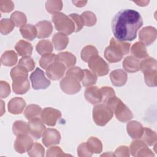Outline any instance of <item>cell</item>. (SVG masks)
Wrapping results in <instances>:
<instances>
[{
	"mask_svg": "<svg viewBox=\"0 0 157 157\" xmlns=\"http://www.w3.org/2000/svg\"><path fill=\"white\" fill-rule=\"evenodd\" d=\"M18 65L26 69L28 71H33L35 67V62L30 56L22 57L18 61Z\"/></svg>",
	"mask_w": 157,
	"mask_h": 157,
	"instance_id": "44",
	"label": "cell"
},
{
	"mask_svg": "<svg viewBox=\"0 0 157 157\" xmlns=\"http://www.w3.org/2000/svg\"><path fill=\"white\" fill-rule=\"evenodd\" d=\"M56 61V55L53 53H47L42 55L39 59V64L43 69H46L50 64Z\"/></svg>",
	"mask_w": 157,
	"mask_h": 157,
	"instance_id": "39",
	"label": "cell"
},
{
	"mask_svg": "<svg viewBox=\"0 0 157 157\" xmlns=\"http://www.w3.org/2000/svg\"><path fill=\"white\" fill-rule=\"evenodd\" d=\"M115 156H129V148L126 146L123 145L120 146L117 148L115 151Z\"/></svg>",
	"mask_w": 157,
	"mask_h": 157,
	"instance_id": "52",
	"label": "cell"
},
{
	"mask_svg": "<svg viewBox=\"0 0 157 157\" xmlns=\"http://www.w3.org/2000/svg\"><path fill=\"white\" fill-rule=\"evenodd\" d=\"M66 76L72 77L78 81H82L84 76L83 70L81 69L80 67L75 66L71 67L67 69L66 73Z\"/></svg>",
	"mask_w": 157,
	"mask_h": 157,
	"instance_id": "42",
	"label": "cell"
},
{
	"mask_svg": "<svg viewBox=\"0 0 157 157\" xmlns=\"http://www.w3.org/2000/svg\"><path fill=\"white\" fill-rule=\"evenodd\" d=\"M140 69L143 73L157 71L156 60L151 57H147L140 62Z\"/></svg>",
	"mask_w": 157,
	"mask_h": 157,
	"instance_id": "27",
	"label": "cell"
},
{
	"mask_svg": "<svg viewBox=\"0 0 157 157\" xmlns=\"http://www.w3.org/2000/svg\"><path fill=\"white\" fill-rule=\"evenodd\" d=\"M130 44L111 38L110 45L104 50V57L109 63H117L129 53Z\"/></svg>",
	"mask_w": 157,
	"mask_h": 157,
	"instance_id": "3",
	"label": "cell"
},
{
	"mask_svg": "<svg viewBox=\"0 0 157 157\" xmlns=\"http://www.w3.org/2000/svg\"><path fill=\"white\" fill-rule=\"evenodd\" d=\"M42 109L36 104H30L28 105L24 112V115L28 120L39 118V116L41 115Z\"/></svg>",
	"mask_w": 157,
	"mask_h": 157,
	"instance_id": "30",
	"label": "cell"
},
{
	"mask_svg": "<svg viewBox=\"0 0 157 157\" xmlns=\"http://www.w3.org/2000/svg\"><path fill=\"white\" fill-rule=\"evenodd\" d=\"M41 118L43 122L49 126H54L58 119L61 117L59 110L52 108L46 107L42 111Z\"/></svg>",
	"mask_w": 157,
	"mask_h": 157,
	"instance_id": "11",
	"label": "cell"
},
{
	"mask_svg": "<svg viewBox=\"0 0 157 157\" xmlns=\"http://www.w3.org/2000/svg\"><path fill=\"white\" fill-rule=\"evenodd\" d=\"M44 148L40 144L37 142L33 144L28 151V155L31 157H42L44 156Z\"/></svg>",
	"mask_w": 157,
	"mask_h": 157,
	"instance_id": "41",
	"label": "cell"
},
{
	"mask_svg": "<svg viewBox=\"0 0 157 157\" xmlns=\"http://www.w3.org/2000/svg\"><path fill=\"white\" fill-rule=\"evenodd\" d=\"M123 67L126 72L134 73L140 70V61L132 56H128L123 61Z\"/></svg>",
	"mask_w": 157,
	"mask_h": 157,
	"instance_id": "22",
	"label": "cell"
},
{
	"mask_svg": "<svg viewBox=\"0 0 157 157\" xmlns=\"http://www.w3.org/2000/svg\"><path fill=\"white\" fill-rule=\"evenodd\" d=\"M129 152L133 156H154L155 154L142 140H134L129 146Z\"/></svg>",
	"mask_w": 157,
	"mask_h": 157,
	"instance_id": "9",
	"label": "cell"
},
{
	"mask_svg": "<svg viewBox=\"0 0 157 157\" xmlns=\"http://www.w3.org/2000/svg\"><path fill=\"white\" fill-rule=\"evenodd\" d=\"M126 130L129 136L133 139H140L144 132L143 126L137 121H131L128 123Z\"/></svg>",
	"mask_w": 157,
	"mask_h": 157,
	"instance_id": "18",
	"label": "cell"
},
{
	"mask_svg": "<svg viewBox=\"0 0 157 157\" xmlns=\"http://www.w3.org/2000/svg\"><path fill=\"white\" fill-rule=\"evenodd\" d=\"M36 27L37 31V37L39 39H44L49 37L53 31L52 25L49 21L43 20L39 21L36 23Z\"/></svg>",
	"mask_w": 157,
	"mask_h": 157,
	"instance_id": "19",
	"label": "cell"
},
{
	"mask_svg": "<svg viewBox=\"0 0 157 157\" xmlns=\"http://www.w3.org/2000/svg\"><path fill=\"white\" fill-rule=\"evenodd\" d=\"M101 93L102 101L101 102L106 104L107 102L112 98L115 96V93L114 90L110 86H103L100 88Z\"/></svg>",
	"mask_w": 157,
	"mask_h": 157,
	"instance_id": "43",
	"label": "cell"
},
{
	"mask_svg": "<svg viewBox=\"0 0 157 157\" xmlns=\"http://www.w3.org/2000/svg\"><path fill=\"white\" fill-rule=\"evenodd\" d=\"M52 21L53 22L55 28L59 32L70 35L75 32V25L69 17L63 13L58 12L53 14L52 16Z\"/></svg>",
	"mask_w": 157,
	"mask_h": 157,
	"instance_id": "5",
	"label": "cell"
},
{
	"mask_svg": "<svg viewBox=\"0 0 157 157\" xmlns=\"http://www.w3.org/2000/svg\"><path fill=\"white\" fill-rule=\"evenodd\" d=\"M20 32L23 38L28 40H33L37 36L36 27L31 24H27L20 28Z\"/></svg>",
	"mask_w": 157,
	"mask_h": 157,
	"instance_id": "28",
	"label": "cell"
},
{
	"mask_svg": "<svg viewBox=\"0 0 157 157\" xmlns=\"http://www.w3.org/2000/svg\"><path fill=\"white\" fill-rule=\"evenodd\" d=\"M77 155L80 157L85 156H91L93 153H91L87 148L86 142L80 144L77 148Z\"/></svg>",
	"mask_w": 157,
	"mask_h": 157,
	"instance_id": "51",
	"label": "cell"
},
{
	"mask_svg": "<svg viewBox=\"0 0 157 157\" xmlns=\"http://www.w3.org/2000/svg\"><path fill=\"white\" fill-rule=\"evenodd\" d=\"M66 68L63 64L56 61L45 69L46 74L49 78L53 80H58L64 75Z\"/></svg>",
	"mask_w": 157,
	"mask_h": 157,
	"instance_id": "12",
	"label": "cell"
},
{
	"mask_svg": "<svg viewBox=\"0 0 157 157\" xmlns=\"http://www.w3.org/2000/svg\"><path fill=\"white\" fill-rule=\"evenodd\" d=\"M105 104L115 114L117 119L121 122H127L133 117L129 109L116 96L110 98Z\"/></svg>",
	"mask_w": 157,
	"mask_h": 157,
	"instance_id": "4",
	"label": "cell"
},
{
	"mask_svg": "<svg viewBox=\"0 0 157 157\" xmlns=\"http://www.w3.org/2000/svg\"><path fill=\"white\" fill-rule=\"evenodd\" d=\"M143 25L140 14L133 9L119 11L112 21V29L114 37L119 41H132L137 37V33Z\"/></svg>",
	"mask_w": 157,
	"mask_h": 157,
	"instance_id": "1",
	"label": "cell"
},
{
	"mask_svg": "<svg viewBox=\"0 0 157 157\" xmlns=\"http://www.w3.org/2000/svg\"><path fill=\"white\" fill-rule=\"evenodd\" d=\"M15 49L20 56H30L33 52L32 45L25 40H20L15 45Z\"/></svg>",
	"mask_w": 157,
	"mask_h": 157,
	"instance_id": "25",
	"label": "cell"
},
{
	"mask_svg": "<svg viewBox=\"0 0 157 157\" xmlns=\"http://www.w3.org/2000/svg\"><path fill=\"white\" fill-rule=\"evenodd\" d=\"M36 51L41 55L51 53L53 51V45L50 40H40L36 47Z\"/></svg>",
	"mask_w": 157,
	"mask_h": 157,
	"instance_id": "34",
	"label": "cell"
},
{
	"mask_svg": "<svg viewBox=\"0 0 157 157\" xmlns=\"http://www.w3.org/2000/svg\"><path fill=\"white\" fill-rule=\"evenodd\" d=\"M63 2L57 0H49L45 2V9L50 13L55 14L62 10Z\"/></svg>",
	"mask_w": 157,
	"mask_h": 157,
	"instance_id": "36",
	"label": "cell"
},
{
	"mask_svg": "<svg viewBox=\"0 0 157 157\" xmlns=\"http://www.w3.org/2000/svg\"><path fill=\"white\" fill-rule=\"evenodd\" d=\"M8 110L12 114L21 113L26 106L25 101L20 97H15L9 101Z\"/></svg>",
	"mask_w": 157,
	"mask_h": 157,
	"instance_id": "20",
	"label": "cell"
},
{
	"mask_svg": "<svg viewBox=\"0 0 157 157\" xmlns=\"http://www.w3.org/2000/svg\"><path fill=\"white\" fill-rule=\"evenodd\" d=\"M84 76L82 80V83L83 86L88 87L94 85L97 82V75L92 71L88 69H84Z\"/></svg>",
	"mask_w": 157,
	"mask_h": 157,
	"instance_id": "38",
	"label": "cell"
},
{
	"mask_svg": "<svg viewBox=\"0 0 157 157\" xmlns=\"http://www.w3.org/2000/svg\"><path fill=\"white\" fill-rule=\"evenodd\" d=\"M52 43L54 48L56 50H62L65 49L69 43V39L66 34L57 33H55L52 37Z\"/></svg>",
	"mask_w": 157,
	"mask_h": 157,
	"instance_id": "23",
	"label": "cell"
},
{
	"mask_svg": "<svg viewBox=\"0 0 157 157\" xmlns=\"http://www.w3.org/2000/svg\"><path fill=\"white\" fill-rule=\"evenodd\" d=\"M131 53L132 56L139 59L145 58L148 56L145 44L141 42H137L132 45L131 48Z\"/></svg>",
	"mask_w": 157,
	"mask_h": 157,
	"instance_id": "26",
	"label": "cell"
},
{
	"mask_svg": "<svg viewBox=\"0 0 157 157\" xmlns=\"http://www.w3.org/2000/svg\"><path fill=\"white\" fill-rule=\"evenodd\" d=\"M28 71L19 65L15 66L10 71L12 79V88L15 93L23 94L30 88L29 81L28 79Z\"/></svg>",
	"mask_w": 157,
	"mask_h": 157,
	"instance_id": "2",
	"label": "cell"
},
{
	"mask_svg": "<svg viewBox=\"0 0 157 157\" xmlns=\"http://www.w3.org/2000/svg\"><path fill=\"white\" fill-rule=\"evenodd\" d=\"M61 140V135L58 131L53 128L45 130L42 135V142L47 147L58 144Z\"/></svg>",
	"mask_w": 157,
	"mask_h": 157,
	"instance_id": "16",
	"label": "cell"
},
{
	"mask_svg": "<svg viewBox=\"0 0 157 157\" xmlns=\"http://www.w3.org/2000/svg\"><path fill=\"white\" fill-rule=\"evenodd\" d=\"M28 126L29 133L36 139L40 138L45 130V126L44 122L39 118H36L29 120Z\"/></svg>",
	"mask_w": 157,
	"mask_h": 157,
	"instance_id": "13",
	"label": "cell"
},
{
	"mask_svg": "<svg viewBox=\"0 0 157 157\" xmlns=\"http://www.w3.org/2000/svg\"><path fill=\"white\" fill-rule=\"evenodd\" d=\"M70 18L72 20L75 25V32H78L83 27L84 21L81 15H78L77 13H71L69 15Z\"/></svg>",
	"mask_w": 157,
	"mask_h": 157,
	"instance_id": "47",
	"label": "cell"
},
{
	"mask_svg": "<svg viewBox=\"0 0 157 157\" xmlns=\"http://www.w3.org/2000/svg\"><path fill=\"white\" fill-rule=\"evenodd\" d=\"M113 112L105 104L95 105L93 109V118L94 123L100 126H105L113 117Z\"/></svg>",
	"mask_w": 157,
	"mask_h": 157,
	"instance_id": "6",
	"label": "cell"
},
{
	"mask_svg": "<svg viewBox=\"0 0 157 157\" xmlns=\"http://www.w3.org/2000/svg\"><path fill=\"white\" fill-rule=\"evenodd\" d=\"M73 4H75V6L78 7H83L86 5L87 3L86 1H72Z\"/></svg>",
	"mask_w": 157,
	"mask_h": 157,
	"instance_id": "53",
	"label": "cell"
},
{
	"mask_svg": "<svg viewBox=\"0 0 157 157\" xmlns=\"http://www.w3.org/2000/svg\"><path fill=\"white\" fill-rule=\"evenodd\" d=\"M12 131L16 136L28 134L29 133L28 123L22 120H17L13 124Z\"/></svg>",
	"mask_w": 157,
	"mask_h": 157,
	"instance_id": "33",
	"label": "cell"
},
{
	"mask_svg": "<svg viewBox=\"0 0 157 157\" xmlns=\"http://www.w3.org/2000/svg\"><path fill=\"white\" fill-rule=\"evenodd\" d=\"M18 59L17 53L13 50L6 51L1 57V64L6 66H12L15 65Z\"/></svg>",
	"mask_w": 157,
	"mask_h": 157,
	"instance_id": "29",
	"label": "cell"
},
{
	"mask_svg": "<svg viewBox=\"0 0 157 157\" xmlns=\"http://www.w3.org/2000/svg\"><path fill=\"white\" fill-rule=\"evenodd\" d=\"M14 24L10 19L2 18L0 21V31L3 35H7L12 31Z\"/></svg>",
	"mask_w": 157,
	"mask_h": 157,
	"instance_id": "40",
	"label": "cell"
},
{
	"mask_svg": "<svg viewBox=\"0 0 157 157\" xmlns=\"http://www.w3.org/2000/svg\"><path fill=\"white\" fill-rule=\"evenodd\" d=\"M98 51L95 47L91 45H88L83 47L81 51V58L85 62H88V60L93 56L98 55Z\"/></svg>",
	"mask_w": 157,
	"mask_h": 157,
	"instance_id": "37",
	"label": "cell"
},
{
	"mask_svg": "<svg viewBox=\"0 0 157 157\" xmlns=\"http://www.w3.org/2000/svg\"><path fill=\"white\" fill-rule=\"evenodd\" d=\"M0 97L1 98H7L10 93V87L9 84L6 82L1 80L0 82Z\"/></svg>",
	"mask_w": 157,
	"mask_h": 157,
	"instance_id": "50",
	"label": "cell"
},
{
	"mask_svg": "<svg viewBox=\"0 0 157 157\" xmlns=\"http://www.w3.org/2000/svg\"><path fill=\"white\" fill-rule=\"evenodd\" d=\"M33 144V139L28 135L17 136L14 142V148L18 153H24L28 151Z\"/></svg>",
	"mask_w": 157,
	"mask_h": 157,
	"instance_id": "14",
	"label": "cell"
},
{
	"mask_svg": "<svg viewBox=\"0 0 157 157\" xmlns=\"http://www.w3.org/2000/svg\"><path fill=\"white\" fill-rule=\"evenodd\" d=\"M134 2L139 6H145L149 3V1H134Z\"/></svg>",
	"mask_w": 157,
	"mask_h": 157,
	"instance_id": "54",
	"label": "cell"
},
{
	"mask_svg": "<svg viewBox=\"0 0 157 157\" xmlns=\"http://www.w3.org/2000/svg\"><path fill=\"white\" fill-rule=\"evenodd\" d=\"M60 87L62 91L67 94H75L81 90L79 81L66 75L60 81Z\"/></svg>",
	"mask_w": 157,
	"mask_h": 157,
	"instance_id": "10",
	"label": "cell"
},
{
	"mask_svg": "<svg viewBox=\"0 0 157 157\" xmlns=\"http://www.w3.org/2000/svg\"><path fill=\"white\" fill-rule=\"evenodd\" d=\"M69 155H66L63 153L61 148L59 147H50L47 151L46 156L47 157L50 156H68Z\"/></svg>",
	"mask_w": 157,
	"mask_h": 157,
	"instance_id": "49",
	"label": "cell"
},
{
	"mask_svg": "<svg viewBox=\"0 0 157 157\" xmlns=\"http://www.w3.org/2000/svg\"><path fill=\"white\" fill-rule=\"evenodd\" d=\"M88 65L97 76H104L109 73V67L107 63L99 55L92 56L88 60Z\"/></svg>",
	"mask_w": 157,
	"mask_h": 157,
	"instance_id": "7",
	"label": "cell"
},
{
	"mask_svg": "<svg viewBox=\"0 0 157 157\" xmlns=\"http://www.w3.org/2000/svg\"><path fill=\"white\" fill-rule=\"evenodd\" d=\"M156 29L151 26L143 28L139 33V38L145 45H150L156 39Z\"/></svg>",
	"mask_w": 157,
	"mask_h": 157,
	"instance_id": "15",
	"label": "cell"
},
{
	"mask_svg": "<svg viewBox=\"0 0 157 157\" xmlns=\"http://www.w3.org/2000/svg\"><path fill=\"white\" fill-rule=\"evenodd\" d=\"M81 16L83 20L84 25L86 26H93L96 23V17L92 12L85 11L82 13Z\"/></svg>",
	"mask_w": 157,
	"mask_h": 157,
	"instance_id": "45",
	"label": "cell"
},
{
	"mask_svg": "<svg viewBox=\"0 0 157 157\" xmlns=\"http://www.w3.org/2000/svg\"><path fill=\"white\" fill-rule=\"evenodd\" d=\"M56 61L63 64L66 67H73L76 63V57L71 52H64L56 55Z\"/></svg>",
	"mask_w": 157,
	"mask_h": 157,
	"instance_id": "24",
	"label": "cell"
},
{
	"mask_svg": "<svg viewBox=\"0 0 157 157\" xmlns=\"http://www.w3.org/2000/svg\"><path fill=\"white\" fill-rule=\"evenodd\" d=\"M29 78L34 90L46 89L51 83L50 80L45 77L44 72L39 67H37L31 74Z\"/></svg>",
	"mask_w": 157,
	"mask_h": 157,
	"instance_id": "8",
	"label": "cell"
},
{
	"mask_svg": "<svg viewBox=\"0 0 157 157\" xmlns=\"http://www.w3.org/2000/svg\"><path fill=\"white\" fill-rule=\"evenodd\" d=\"M84 95L86 100L93 105L98 104L101 102V93L100 89L97 86H88L86 88Z\"/></svg>",
	"mask_w": 157,
	"mask_h": 157,
	"instance_id": "17",
	"label": "cell"
},
{
	"mask_svg": "<svg viewBox=\"0 0 157 157\" xmlns=\"http://www.w3.org/2000/svg\"><path fill=\"white\" fill-rule=\"evenodd\" d=\"M10 20L16 27H22L26 25L27 18L25 14L20 11H15L11 14Z\"/></svg>",
	"mask_w": 157,
	"mask_h": 157,
	"instance_id": "35",
	"label": "cell"
},
{
	"mask_svg": "<svg viewBox=\"0 0 157 157\" xmlns=\"http://www.w3.org/2000/svg\"><path fill=\"white\" fill-rule=\"evenodd\" d=\"M86 146L89 151L91 153H100L102 150V145L101 140L95 137H90L87 142H86Z\"/></svg>",
	"mask_w": 157,
	"mask_h": 157,
	"instance_id": "31",
	"label": "cell"
},
{
	"mask_svg": "<svg viewBox=\"0 0 157 157\" xmlns=\"http://www.w3.org/2000/svg\"><path fill=\"white\" fill-rule=\"evenodd\" d=\"M144 74L145 82L147 86L154 87L157 85V71L145 72Z\"/></svg>",
	"mask_w": 157,
	"mask_h": 157,
	"instance_id": "46",
	"label": "cell"
},
{
	"mask_svg": "<svg viewBox=\"0 0 157 157\" xmlns=\"http://www.w3.org/2000/svg\"><path fill=\"white\" fill-rule=\"evenodd\" d=\"M140 138L149 146L153 145L157 141L156 133L148 128H144V132Z\"/></svg>",
	"mask_w": 157,
	"mask_h": 157,
	"instance_id": "32",
	"label": "cell"
},
{
	"mask_svg": "<svg viewBox=\"0 0 157 157\" xmlns=\"http://www.w3.org/2000/svg\"><path fill=\"white\" fill-rule=\"evenodd\" d=\"M110 78L114 86H122L126 83L128 79V75L123 70L117 69L110 72Z\"/></svg>",
	"mask_w": 157,
	"mask_h": 157,
	"instance_id": "21",
	"label": "cell"
},
{
	"mask_svg": "<svg viewBox=\"0 0 157 157\" xmlns=\"http://www.w3.org/2000/svg\"><path fill=\"white\" fill-rule=\"evenodd\" d=\"M13 7H14V4L12 1H8V0L0 1V10L1 12L9 13L13 10Z\"/></svg>",
	"mask_w": 157,
	"mask_h": 157,
	"instance_id": "48",
	"label": "cell"
}]
</instances>
